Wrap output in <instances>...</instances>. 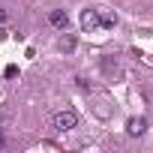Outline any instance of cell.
Masks as SVG:
<instances>
[{"label": "cell", "mask_w": 153, "mask_h": 153, "mask_svg": "<svg viewBox=\"0 0 153 153\" xmlns=\"http://www.w3.org/2000/svg\"><path fill=\"white\" fill-rule=\"evenodd\" d=\"M0 147H3V138H0Z\"/></svg>", "instance_id": "obj_9"}, {"label": "cell", "mask_w": 153, "mask_h": 153, "mask_svg": "<svg viewBox=\"0 0 153 153\" xmlns=\"http://www.w3.org/2000/svg\"><path fill=\"white\" fill-rule=\"evenodd\" d=\"M144 129H147L144 117H132V120L126 123V132H129V135H144Z\"/></svg>", "instance_id": "obj_4"}, {"label": "cell", "mask_w": 153, "mask_h": 153, "mask_svg": "<svg viewBox=\"0 0 153 153\" xmlns=\"http://www.w3.org/2000/svg\"><path fill=\"white\" fill-rule=\"evenodd\" d=\"M3 75H6V78H15V75H18V66H6Z\"/></svg>", "instance_id": "obj_7"}, {"label": "cell", "mask_w": 153, "mask_h": 153, "mask_svg": "<svg viewBox=\"0 0 153 153\" xmlns=\"http://www.w3.org/2000/svg\"><path fill=\"white\" fill-rule=\"evenodd\" d=\"M75 126H78V114L75 111H57L54 114V129L66 132V129H75Z\"/></svg>", "instance_id": "obj_1"}, {"label": "cell", "mask_w": 153, "mask_h": 153, "mask_svg": "<svg viewBox=\"0 0 153 153\" xmlns=\"http://www.w3.org/2000/svg\"><path fill=\"white\" fill-rule=\"evenodd\" d=\"M114 24H117V15H111V12L99 15V27H114Z\"/></svg>", "instance_id": "obj_5"}, {"label": "cell", "mask_w": 153, "mask_h": 153, "mask_svg": "<svg viewBox=\"0 0 153 153\" xmlns=\"http://www.w3.org/2000/svg\"><path fill=\"white\" fill-rule=\"evenodd\" d=\"M57 45H60V51H72V48H75V36H63Z\"/></svg>", "instance_id": "obj_6"}, {"label": "cell", "mask_w": 153, "mask_h": 153, "mask_svg": "<svg viewBox=\"0 0 153 153\" xmlns=\"http://www.w3.org/2000/svg\"><path fill=\"white\" fill-rule=\"evenodd\" d=\"M6 21V9H0V24H3Z\"/></svg>", "instance_id": "obj_8"}, {"label": "cell", "mask_w": 153, "mask_h": 153, "mask_svg": "<svg viewBox=\"0 0 153 153\" xmlns=\"http://www.w3.org/2000/svg\"><path fill=\"white\" fill-rule=\"evenodd\" d=\"M81 27L84 30H96L99 27V9H84L81 12Z\"/></svg>", "instance_id": "obj_2"}, {"label": "cell", "mask_w": 153, "mask_h": 153, "mask_svg": "<svg viewBox=\"0 0 153 153\" xmlns=\"http://www.w3.org/2000/svg\"><path fill=\"white\" fill-rule=\"evenodd\" d=\"M48 24H51V27H57V30H66L69 18H66V12H63V9H54V12H48Z\"/></svg>", "instance_id": "obj_3"}]
</instances>
